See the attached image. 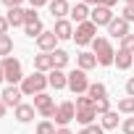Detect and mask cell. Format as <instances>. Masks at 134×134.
I'll list each match as a JSON object with an SVG mask.
<instances>
[{"label":"cell","mask_w":134,"mask_h":134,"mask_svg":"<svg viewBox=\"0 0 134 134\" xmlns=\"http://www.w3.org/2000/svg\"><path fill=\"white\" fill-rule=\"evenodd\" d=\"M126 95H129V97H134V76L126 82Z\"/></svg>","instance_id":"obj_39"},{"label":"cell","mask_w":134,"mask_h":134,"mask_svg":"<svg viewBox=\"0 0 134 134\" xmlns=\"http://www.w3.org/2000/svg\"><path fill=\"white\" fill-rule=\"evenodd\" d=\"M92 53H95V58H97L100 66H113V60H116V50H113L110 40H105V37H95Z\"/></svg>","instance_id":"obj_2"},{"label":"cell","mask_w":134,"mask_h":134,"mask_svg":"<svg viewBox=\"0 0 134 134\" xmlns=\"http://www.w3.org/2000/svg\"><path fill=\"white\" fill-rule=\"evenodd\" d=\"M121 19L131 24V21H134V5H124V8H121Z\"/></svg>","instance_id":"obj_34"},{"label":"cell","mask_w":134,"mask_h":134,"mask_svg":"<svg viewBox=\"0 0 134 134\" xmlns=\"http://www.w3.org/2000/svg\"><path fill=\"white\" fill-rule=\"evenodd\" d=\"M95 34H97V26H95L92 21L76 24V29H74V42H76L79 47H84V45H92V42H95Z\"/></svg>","instance_id":"obj_4"},{"label":"cell","mask_w":134,"mask_h":134,"mask_svg":"<svg viewBox=\"0 0 134 134\" xmlns=\"http://www.w3.org/2000/svg\"><path fill=\"white\" fill-rule=\"evenodd\" d=\"M34 113H37V108L29 105V103H21L19 108H13V118H16L19 124H29V121H34Z\"/></svg>","instance_id":"obj_12"},{"label":"cell","mask_w":134,"mask_h":134,"mask_svg":"<svg viewBox=\"0 0 134 134\" xmlns=\"http://www.w3.org/2000/svg\"><path fill=\"white\" fill-rule=\"evenodd\" d=\"M100 126L103 129H116L118 126V110H108L105 116H100Z\"/></svg>","instance_id":"obj_22"},{"label":"cell","mask_w":134,"mask_h":134,"mask_svg":"<svg viewBox=\"0 0 134 134\" xmlns=\"http://www.w3.org/2000/svg\"><path fill=\"white\" fill-rule=\"evenodd\" d=\"M5 19H8L11 26H24V24H26V11H24L21 5H19V8H8Z\"/></svg>","instance_id":"obj_16"},{"label":"cell","mask_w":134,"mask_h":134,"mask_svg":"<svg viewBox=\"0 0 134 134\" xmlns=\"http://www.w3.org/2000/svg\"><path fill=\"white\" fill-rule=\"evenodd\" d=\"M47 3H50V0H29L32 8H42V5H47Z\"/></svg>","instance_id":"obj_40"},{"label":"cell","mask_w":134,"mask_h":134,"mask_svg":"<svg viewBox=\"0 0 134 134\" xmlns=\"http://www.w3.org/2000/svg\"><path fill=\"white\" fill-rule=\"evenodd\" d=\"M19 87H21V92H24L26 97H34V95L45 92V87H50V82H47V74H40V71H34V74L24 76V82H21Z\"/></svg>","instance_id":"obj_1"},{"label":"cell","mask_w":134,"mask_h":134,"mask_svg":"<svg viewBox=\"0 0 134 134\" xmlns=\"http://www.w3.org/2000/svg\"><path fill=\"white\" fill-rule=\"evenodd\" d=\"M113 66H118L121 71L131 69V66H134V53H126V50H118V53H116V60H113Z\"/></svg>","instance_id":"obj_19"},{"label":"cell","mask_w":134,"mask_h":134,"mask_svg":"<svg viewBox=\"0 0 134 134\" xmlns=\"http://www.w3.org/2000/svg\"><path fill=\"white\" fill-rule=\"evenodd\" d=\"M55 134H74V131H71L69 126H58V131H55Z\"/></svg>","instance_id":"obj_41"},{"label":"cell","mask_w":134,"mask_h":134,"mask_svg":"<svg viewBox=\"0 0 134 134\" xmlns=\"http://www.w3.org/2000/svg\"><path fill=\"white\" fill-rule=\"evenodd\" d=\"M118 113L134 116V97H124V100H118Z\"/></svg>","instance_id":"obj_27"},{"label":"cell","mask_w":134,"mask_h":134,"mask_svg":"<svg viewBox=\"0 0 134 134\" xmlns=\"http://www.w3.org/2000/svg\"><path fill=\"white\" fill-rule=\"evenodd\" d=\"M53 32H55L58 40H74V21H69V19H58L55 26H53Z\"/></svg>","instance_id":"obj_10"},{"label":"cell","mask_w":134,"mask_h":134,"mask_svg":"<svg viewBox=\"0 0 134 134\" xmlns=\"http://www.w3.org/2000/svg\"><path fill=\"white\" fill-rule=\"evenodd\" d=\"M74 105H76V110H87V108H95V100H92L90 95H79Z\"/></svg>","instance_id":"obj_28"},{"label":"cell","mask_w":134,"mask_h":134,"mask_svg":"<svg viewBox=\"0 0 134 134\" xmlns=\"http://www.w3.org/2000/svg\"><path fill=\"white\" fill-rule=\"evenodd\" d=\"M21 97H24V92H21L19 84H8V87L3 90V95H0V100H3L8 108H19V105H21Z\"/></svg>","instance_id":"obj_8"},{"label":"cell","mask_w":134,"mask_h":134,"mask_svg":"<svg viewBox=\"0 0 134 134\" xmlns=\"http://www.w3.org/2000/svg\"><path fill=\"white\" fill-rule=\"evenodd\" d=\"M108 110H110V100H108V97H105V100H97V103H95V113H97V116H105Z\"/></svg>","instance_id":"obj_31"},{"label":"cell","mask_w":134,"mask_h":134,"mask_svg":"<svg viewBox=\"0 0 134 134\" xmlns=\"http://www.w3.org/2000/svg\"><path fill=\"white\" fill-rule=\"evenodd\" d=\"M47 82H50L53 90H66V87H69V74H63L60 69H53L47 74Z\"/></svg>","instance_id":"obj_15"},{"label":"cell","mask_w":134,"mask_h":134,"mask_svg":"<svg viewBox=\"0 0 134 134\" xmlns=\"http://www.w3.org/2000/svg\"><path fill=\"white\" fill-rule=\"evenodd\" d=\"M3 74H5L8 84H21L24 82V66H21V60L13 58V55L3 58Z\"/></svg>","instance_id":"obj_3"},{"label":"cell","mask_w":134,"mask_h":134,"mask_svg":"<svg viewBox=\"0 0 134 134\" xmlns=\"http://www.w3.org/2000/svg\"><path fill=\"white\" fill-rule=\"evenodd\" d=\"M74 118H76V105L71 100H66V103L58 105V110H55V124L58 126H69Z\"/></svg>","instance_id":"obj_6"},{"label":"cell","mask_w":134,"mask_h":134,"mask_svg":"<svg viewBox=\"0 0 134 134\" xmlns=\"http://www.w3.org/2000/svg\"><path fill=\"white\" fill-rule=\"evenodd\" d=\"M50 105H55V103H53V97H50L47 92L34 95V108H37V113H40V110H45V108H50Z\"/></svg>","instance_id":"obj_25"},{"label":"cell","mask_w":134,"mask_h":134,"mask_svg":"<svg viewBox=\"0 0 134 134\" xmlns=\"http://www.w3.org/2000/svg\"><path fill=\"white\" fill-rule=\"evenodd\" d=\"M76 134H105V129H103L100 124H90V126H84V129L76 131Z\"/></svg>","instance_id":"obj_32"},{"label":"cell","mask_w":134,"mask_h":134,"mask_svg":"<svg viewBox=\"0 0 134 134\" xmlns=\"http://www.w3.org/2000/svg\"><path fill=\"white\" fill-rule=\"evenodd\" d=\"M21 3H24V0H3V5H5V8H19Z\"/></svg>","instance_id":"obj_38"},{"label":"cell","mask_w":134,"mask_h":134,"mask_svg":"<svg viewBox=\"0 0 134 134\" xmlns=\"http://www.w3.org/2000/svg\"><path fill=\"white\" fill-rule=\"evenodd\" d=\"M13 53V40L11 34H0V58H8Z\"/></svg>","instance_id":"obj_26"},{"label":"cell","mask_w":134,"mask_h":134,"mask_svg":"<svg viewBox=\"0 0 134 134\" xmlns=\"http://www.w3.org/2000/svg\"><path fill=\"white\" fill-rule=\"evenodd\" d=\"M8 26H11L8 19H5V16H0V34H8Z\"/></svg>","instance_id":"obj_37"},{"label":"cell","mask_w":134,"mask_h":134,"mask_svg":"<svg viewBox=\"0 0 134 134\" xmlns=\"http://www.w3.org/2000/svg\"><path fill=\"white\" fill-rule=\"evenodd\" d=\"M0 82H5V74H3V58H0Z\"/></svg>","instance_id":"obj_43"},{"label":"cell","mask_w":134,"mask_h":134,"mask_svg":"<svg viewBox=\"0 0 134 134\" xmlns=\"http://www.w3.org/2000/svg\"><path fill=\"white\" fill-rule=\"evenodd\" d=\"M53 69H55V66H53V53H40V55H34V71L50 74Z\"/></svg>","instance_id":"obj_14"},{"label":"cell","mask_w":134,"mask_h":134,"mask_svg":"<svg viewBox=\"0 0 134 134\" xmlns=\"http://www.w3.org/2000/svg\"><path fill=\"white\" fill-rule=\"evenodd\" d=\"M108 34H110V37H116V40H124L126 34H131V32H129V21H124L121 16H118V19H113V21L108 24Z\"/></svg>","instance_id":"obj_11"},{"label":"cell","mask_w":134,"mask_h":134,"mask_svg":"<svg viewBox=\"0 0 134 134\" xmlns=\"http://www.w3.org/2000/svg\"><path fill=\"white\" fill-rule=\"evenodd\" d=\"M121 131H124V134H134V116L121 121Z\"/></svg>","instance_id":"obj_35"},{"label":"cell","mask_w":134,"mask_h":134,"mask_svg":"<svg viewBox=\"0 0 134 134\" xmlns=\"http://www.w3.org/2000/svg\"><path fill=\"white\" fill-rule=\"evenodd\" d=\"M5 110H8V105H5L3 100H0V118H3V116H5Z\"/></svg>","instance_id":"obj_42"},{"label":"cell","mask_w":134,"mask_h":134,"mask_svg":"<svg viewBox=\"0 0 134 134\" xmlns=\"http://www.w3.org/2000/svg\"><path fill=\"white\" fill-rule=\"evenodd\" d=\"M53 66H55V69H66V66H69V53H66V50H53Z\"/></svg>","instance_id":"obj_23"},{"label":"cell","mask_w":134,"mask_h":134,"mask_svg":"<svg viewBox=\"0 0 134 134\" xmlns=\"http://www.w3.org/2000/svg\"><path fill=\"white\" fill-rule=\"evenodd\" d=\"M71 21H76V24L90 21V5H87V3H76V5L71 8Z\"/></svg>","instance_id":"obj_17"},{"label":"cell","mask_w":134,"mask_h":134,"mask_svg":"<svg viewBox=\"0 0 134 134\" xmlns=\"http://www.w3.org/2000/svg\"><path fill=\"white\" fill-rule=\"evenodd\" d=\"M47 8H50V13H53V19H55V21H58V19H66V16L71 13L69 0H50Z\"/></svg>","instance_id":"obj_13"},{"label":"cell","mask_w":134,"mask_h":134,"mask_svg":"<svg viewBox=\"0 0 134 134\" xmlns=\"http://www.w3.org/2000/svg\"><path fill=\"white\" fill-rule=\"evenodd\" d=\"M113 19H116L113 8H105V5H95V8L90 11V21H92L95 26H108Z\"/></svg>","instance_id":"obj_7"},{"label":"cell","mask_w":134,"mask_h":134,"mask_svg":"<svg viewBox=\"0 0 134 134\" xmlns=\"http://www.w3.org/2000/svg\"><path fill=\"white\" fill-rule=\"evenodd\" d=\"M69 90L79 97V95H87V90H90V79H87V71H82V69H74L71 74H69Z\"/></svg>","instance_id":"obj_5"},{"label":"cell","mask_w":134,"mask_h":134,"mask_svg":"<svg viewBox=\"0 0 134 134\" xmlns=\"http://www.w3.org/2000/svg\"><path fill=\"white\" fill-rule=\"evenodd\" d=\"M76 63H79V69H82V71H90V69H95V66H97V58H95V53L82 50V53L76 55Z\"/></svg>","instance_id":"obj_18"},{"label":"cell","mask_w":134,"mask_h":134,"mask_svg":"<svg viewBox=\"0 0 134 134\" xmlns=\"http://www.w3.org/2000/svg\"><path fill=\"white\" fill-rule=\"evenodd\" d=\"M58 129H55V124L53 121H47V118H42L40 124H37V134H55Z\"/></svg>","instance_id":"obj_29"},{"label":"cell","mask_w":134,"mask_h":134,"mask_svg":"<svg viewBox=\"0 0 134 134\" xmlns=\"http://www.w3.org/2000/svg\"><path fill=\"white\" fill-rule=\"evenodd\" d=\"M118 50H126V53H134V34H126L121 42H118Z\"/></svg>","instance_id":"obj_30"},{"label":"cell","mask_w":134,"mask_h":134,"mask_svg":"<svg viewBox=\"0 0 134 134\" xmlns=\"http://www.w3.org/2000/svg\"><path fill=\"white\" fill-rule=\"evenodd\" d=\"M95 118H97L95 108H87V110H76V121H79L82 126H90V124H95Z\"/></svg>","instance_id":"obj_21"},{"label":"cell","mask_w":134,"mask_h":134,"mask_svg":"<svg viewBox=\"0 0 134 134\" xmlns=\"http://www.w3.org/2000/svg\"><path fill=\"white\" fill-rule=\"evenodd\" d=\"M37 19H40V16H37V8H29V11H26V24H32V21H37ZM26 24H24V26H26Z\"/></svg>","instance_id":"obj_36"},{"label":"cell","mask_w":134,"mask_h":134,"mask_svg":"<svg viewBox=\"0 0 134 134\" xmlns=\"http://www.w3.org/2000/svg\"><path fill=\"white\" fill-rule=\"evenodd\" d=\"M82 3H87V5H105V8H113L116 3H118V0H82Z\"/></svg>","instance_id":"obj_33"},{"label":"cell","mask_w":134,"mask_h":134,"mask_svg":"<svg viewBox=\"0 0 134 134\" xmlns=\"http://www.w3.org/2000/svg\"><path fill=\"white\" fill-rule=\"evenodd\" d=\"M124 3H126V5H134V0H124Z\"/></svg>","instance_id":"obj_44"},{"label":"cell","mask_w":134,"mask_h":134,"mask_svg":"<svg viewBox=\"0 0 134 134\" xmlns=\"http://www.w3.org/2000/svg\"><path fill=\"white\" fill-rule=\"evenodd\" d=\"M42 32H45V26H42V21H40V19L24 26V34H26V37H32V40H37V37L42 34Z\"/></svg>","instance_id":"obj_24"},{"label":"cell","mask_w":134,"mask_h":134,"mask_svg":"<svg viewBox=\"0 0 134 134\" xmlns=\"http://www.w3.org/2000/svg\"><path fill=\"white\" fill-rule=\"evenodd\" d=\"M34 42H37L40 53H53V50H58V47H55V45H58V37H55V32H47V29H45V32H42V34H40Z\"/></svg>","instance_id":"obj_9"},{"label":"cell","mask_w":134,"mask_h":134,"mask_svg":"<svg viewBox=\"0 0 134 134\" xmlns=\"http://www.w3.org/2000/svg\"><path fill=\"white\" fill-rule=\"evenodd\" d=\"M87 95L97 103V100H105L108 97V87L103 84V82H95V84H90V90H87Z\"/></svg>","instance_id":"obj_20"}]
</instances>
